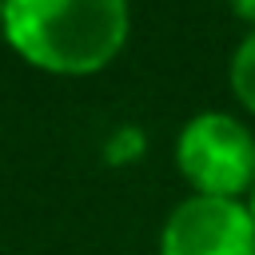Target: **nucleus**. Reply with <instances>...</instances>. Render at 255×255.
<instances>
[{"label": "nucleus", "mask_w": 255, "mask_h": 255, "mask_svg": "<svg viewBox=\"0 0 255 255\" xmlns=\"http://www.w3.org/2000/svg\"><path fill=\"white\" fill-rule=\"evenodd\" d=\"M8 48L52 76L104 72L131 36L128 0H4Z\"/></svg>", "instance_id": "f257e3e1"}, {"label": "nucleus", "mask_w": 255, "mask_h": 255, "mask_svg": "<svg viewBox=\"0 0 255 255\" xmlns=\"http://www.w3.org/2000/svg\"><path fill=\"white\" fill-rule=\"evenodd\" d=\"M171 155L191 195L247 199L255 187V131L231 112L207 108L183 120Z\"/></svg>", "instance_id": "f03ea898"}, {"label": "nucleus", "mask_w": 255, "mask_h": 255, "mask_svg": "<svg viewBox=\"0 0 255 255\" xmlns=\"http://www.w3.org/2000/svg\"><path fill=\"white\" fill-rule=\"evenodd\" d=\"M159 255H255L247 199L183 195L159 227Z\"/></svg>", "instance_id": "7ed1b4c3"}, {"label": "nucleus", "mask_w": 255, "mask_h": 255, "mask_svg": "<svg viewBox=\"0 0 255 255\" xmlns=\"http://www.w3.org/2000/svg\"><path fill=\"white\" fill-rule=\"evenodd\" d=\"M227 88L235 96V104L255 116V28L243 32V40L235 44L231 60H227Z\"/></svg>", "instance_id": "20e7f679"}, {"label": "nucleus", "mask_w": 255, "mask_h": 255, "mask_svg": "<svg viewBox=\"0 0 255 255\" xmlns=\"http://www.w3.org/2000/svg\"><path fill=\"white\" fill-rule=\"evenodd\" d=\"M143 147H147L143 131L131 128V124H124V128L108 139V159H112V163H135V159L143 155Z\"/></svg>", "instance_id": "39448f33"}, {"label": "nucleus", "mask_w": 255, "mask_h": 255, "mask_svg": "<svg viewBox=\"0 0 255 255\" xmlns=\"http://www.w3.org/2000/svg\"><path fill=\"white\" fill-rule=\"evenodd\" d=\"M227 8H231V16H235V20H243V24H247V32L255 28V0H227Z\"/></svg>", "instance_id": "423d86ee"}, {"label": "nucleus", "mask_w": 255, "mask_h": 255, "mask_svg": "<svg viewBox=\"0 0 255 255\" xmlns=\"http://www.w3.org/2000/svg\"><path fill=\"white\" fill-rule=\"evenodd\" d=\"M247 211H251V219H255V187H251V195H247Z\"/></svg>", "instance_id": "0eeeda50"}, {"label": "nucleus", "mask_w": 255, "mask_h": 255, "mask_svg": "<svg viewBox=\"0 0 255 255\" xmlns=\"http://www.w3.org/2000/svg\"><path fill=\"white\" fill-rule=\"evenodd\" d=\"M0 32H4V0H0Z\"/></svg>", "instance_id": "6e6552de"}]
</instances>
